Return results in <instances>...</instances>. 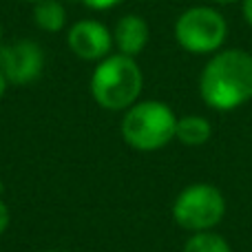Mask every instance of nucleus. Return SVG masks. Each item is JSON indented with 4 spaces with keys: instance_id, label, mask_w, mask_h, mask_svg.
I'll return each mask as SVG.
<instances>
[{
    "instance_id": "nucleus-1",
    "label": "nucleus",
    "mask_w": 252,
    "mask_h": 252,
    "mask_svg": "<svg viewBox=\"0 0 252 252\" xmlns=\"http://www.w3.org/2000/svg\"><path fill=\"white\" fill-rule=\"evenodd\" d=\"M201 100L215 111H232L252 100V56L228 49L206 62L199 78Z\"/></svg>"
},
{
    "instance_id": "nucleus-2",
    "label": "nucleus",
    "mask_w": 252,
    "mask_h": 252,
    "mask_svg": "<svg viewBox=\"0 0 252 252\" xmlns=\"http://www.w3.org/2000/svg\"><path fill=\"white\" fill-rule=\"evenodd\" d=\"M144 87V75L135 58L106 56L93 69L91 95L97 106L106 111H126L137 102Z\"/></svg>"
},
{
    "instance_id": "nucleus-3",
    "label": "nucleus",
    "mask_w": 252,
    "mask_h": 252,
    "mask_svg": "<svg viewBox=\"0 0 252 252\" xmlns=\"http://www.w3.org/2000/svg\"><path fill=\"white\" fill-rule=\"evenodd\" d=\"M177 118L166 102L144 100L126 109L122 118V137L130 148L153 153L175 139Z\"/></svg>"
},
{
    "instance_id": "nucleus-4",
    "label": "nucleus",
    "mask_w": 252,
    "mask_h": 252,
    "mask_svg": "<svg viewBox=\"0 0 252 252\" xmlns=\"http://www.w3.org/2000/svg\"><path fill=\"white\" fill-rule=\"evenodd\" d=\"M226 215V199L213 184H190L173 204V219L179 228L190 232L213 230Z\"/></svg>"
},
{
    "instance_id": "nucleus-5",
    "label": "nucleus",
    "mask_w": 252,
    "mask_h": 252,
    "mask_svg": "<svg viewBox=\"0 0 252 252\" xmlns=\"http://www.w3.org/2000/svg\"><path fill=\"white\" fill-rule=\"evenodd\" d=\"M226 35V18L213 7H190L175 22V40L188 53H215Z\"/></svg>"
},
{
    "instance_id": "nucleus-6",
    "label": "nucleus",
    "mask_w": 252,
    "mask_h": 252,
    "mask_svg": "<svg viewBox=\"0 0 252 252\" xmlns=\"http://www.w3.org/2000/svg\"><path fill=\"white\" fill-rule=\"evenodd\" d=\"M0 71L7 84L25 87L42 75L44 51L33 40H16L11 44L0 47Z\"/></svg>"
},
{
    "instance_id": "nucleus-7",
    "label": "nucleus",
    "mask_w": 252,
    "mask_h": 252,
    "mask_svg": "<svg viewBox=\"0 0 252 252\" xmlns=\"http://www.w3.org/2000/svg\"><path fill=\"white\" fill-rule=\"evenodd\" d=\"M66 44L73 51V56L80 58V60L100 62L106 56H111L113 33L100 20L84 18V20H78L71 25L69 35H66Z\"/></svg>"
},
{
    "instance_id": "nucleus-8",
    "label": "nucleus",
    "mask_w": 252,
    "mask_h": 252,
    "mask_svg": "<svg viewBox=\"0 0 252 252\" xmlns=\"http://www.w3.org/2000/svg\"><path fill=\"white\" fill-rule=\"evenodd\" d=\"M148 38H151V29L148 22L137 13H126L118 20L113 29V44L122 56L135 58L146 49Z\"/></svg>"
},
{
    "instance_id": "nucleus-9",
    "label": "nucleus",
    "mask_w": 252,
    "mask_h": 252,
    "mask_svg": "<svg viewBox=\"0 0 252 252\" xmlns=\"http://www.w3.org/2000/svg\"><path fill=\"white\" fill-rule=\"evenodd\" d=\"M213 135V126L201 115H184L177 118V128H175V137L184 144V146H204Z\"/></svg>"
},
{
    "instance_id": "nucleus-10",
    "label": "nucleus",
    "mask_w": 252,
    "mask_h": 252,
    "mask_svg": "<svg viewBox=\"0 0 252 252\" xmlns=\"http://www.w3.org/2000/svg\"><path fill=\"white\" fill-rule=\"evenodd\" d=\"M33 20L47 33H58L66 25V9L60 0H40L33 4Z\"/></svg>"
},
{
    "instance_id": "nucleus-11",
    "label": "nucleus",
    "mask_w": 252,
    "mask_h": 252,
    "mask_svg": "<svg viewBox=\"0 0 252 252\" xmlns=\"http://www.w3.org/2000/svg\"><path fill=\"white\" fill-rule=\"evenodd\" d=\"M182 252H232L228 241L219 237L217 232H192V237L186 241Z\"/></svg>"
},
{
    "instance_id": "nucleus-12",
    "label": "nucleus",
    "mask_w": 252,
    "mask_h": 252,
    "mask_svg": "<svg viewBox=\"0 0 252 252\" xmlns=\"http://www.w3.org/2000/svg\"><path fill=\"white\" fill-rule=\"evenodd\" d=\"M84 7L93 9V11H109V9L118 7L122 0H80Z\"/></svg>"
},
{
    "instance_id": "nucleus-13",
    "label": "nucleus",
    "mask_w": 252,
    "mask_h": 252,
    "mask_svg": "<svg viewBox=\"0 0 252 252\" xmlns=\"http://www.w3.org/2000/svg\"><path fill=\"white\" fill-rule=\"evenodd\" d=\"M9 223H11V213H9V206L0 199V237L7 232Z\"/></svg>"
},
{
    "instance_id": "nucleus-14",
    "label": "nucleus",
    "mask_w": 252,
    "mask_h": 252,
    "mask_svg": "<svg viewBox=\"0 0 252 252\" xmlns=\"http://www.w3.org/2000/svg\"><path fill=\"white\" fill-rule=\"evenodd\" d=\"M241 11H244V20L252 27V0H244V4H241Z\"/></svg>"
},
{
    "instance_id": "nucleus-15",
    "label": "nucleus",
    "mask_w": 252,
    "mask_h": 252,
    "mask_svg": "<svg viewBox=\"0 0 252 252\" xmlns=\"http://www.w3.org/2000/svg\"><path fill=\"white\" fill-rule=\"evenodd\" d=\"M4 91H7V80H4V75H2V71H0V100H2V95H4Z\"/></svg>"
},
{
    "instance_id": "nucleus-16",
    "label": "nucleus",
    "mask_w": 252,
    "mask_h": 252,
    "mask_svg": "<svg viewBox=\"0 0 252 252\" xmlns=\"http://www.w3.org/2000/svg\"><path fill=\"white\" fill-rule=\"evenodd\" d=\"M213 2H217V4H232V2H237V0H213Z\"/></svg>"
},
{
    "instance_id": "nucleus-17",
    "label": "nucleus",
    "mask_w": 252,
    "mask_h": 252,
    "mask_svg": "<svg viewBox=\"0 0 252 252\" xmlns=\"http://www.w3.org/2000/svg\"><path fill=\"white\" fill-rule=\"evenodd\" d=\"M0 40H2V25H0Z\"/></svg>"
},
{
    "instance_id": "nucleus-18",
    "label": "nucleus",
    "mask_w": 252,
    "mask_h": 252,
    "mask_svg": "<svg viewBox=\"0 0 252 252\" xmlns=\"http://www.w3.org/2000/svg\"><path fill=\"white\" fill-rule=\"evenodd\" d=\"M25 2H40V0H25Z\"/></svg>"
},
{
    "instance_id": "nucleus-19",
    "label": "nucleus",
    "mask_w": 252,
    "mask_h": 252,
    "mask_svg": "<svg viewBox=\"0 0 252 252\" xmlns=\"http://www.w3.org/2000/svg\"><path fill=\"white\" fill-rule=\"evenodd\" d=\"M49 252H62V250H49Z\"/></svg>"
}]
</instances>
